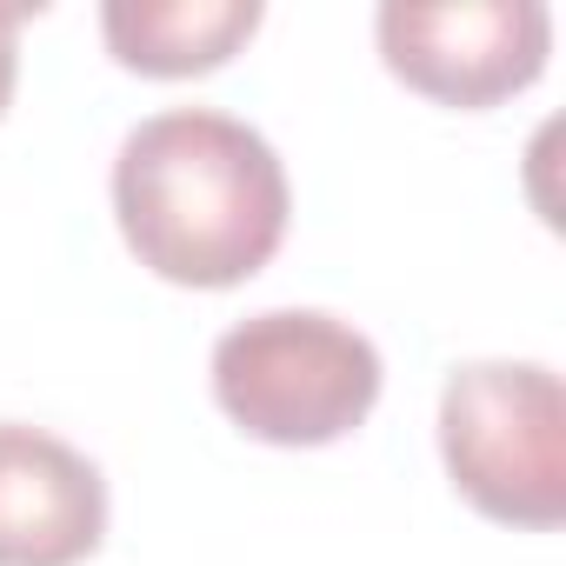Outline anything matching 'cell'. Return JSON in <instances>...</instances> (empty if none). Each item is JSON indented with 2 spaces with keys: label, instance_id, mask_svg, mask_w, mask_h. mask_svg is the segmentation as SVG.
I'll list each match as a JSON object with an SVG mask.
<instances>
[{
  "label": "cell",
  "instance_id": "3",
  "mask_svg": "<svg viewBox=\"0 0 566 566\" xmlns=\"http://www.w3.org/2000/svg\"><path fill=\"white\" fill-rule=\"evenodd\" d=\"M440 460L467 506L546 533L566 520V394L539 360H467L440 387Z\"/></svg>",
  "mask_w": 566,
  "mask_h": 566
},
{
  "label": "cell",
  "instance_id": "6",
  "mask_svg": "<svg viewBox=\"0 0 566 566\" xmlns=\"http://www.w3.org/2000/svg\"><path fill=\"white\" fill-rule=\"evenodd\" d=\"M260 28V0H107L101 34L120 67L187 81L233 61Z\"/></svg>",
  "mask_w": 566,
  "mask_h": 566
},
{
  "label": "cell",
  "instance_id": "2",
  "mask_svg": "<svg viewBox=\"0 0 566 566\" xmlns=\"http://www.w3.org/2000/svg\"><path fill=\"white\" fill-rule=\"evenodd\" d=\"M380 347L314 307H273L213 340L220 413L266 447H334L380 400Z\"/></svg>",
  "mask_w": 566,
  "mask_h": 566
},
{
  "label": "cell",
  "instance_id": "1",
  "mask_svg": "<svg viewBox=\"0 0 566 566\" xmlns=\"http://www.w3.org/2000/svg\"><path fill=\"white\" fill-rule=\"evenodd\" d=\"M287 167L220 107L147 114L114 154V220L134 260L174 287H240L287 240Z\"/></svg>",
  "mask_w": 566,
  "mask_h": 566
},
{
  "label": "cell",
  "instance_id": "5",
  "mask_svg": "<svg viewBox=\"0 0 566 566\" xmlns=\"http://www.w3.org/2000/svg\"><path fill=\"white\" fill-rule=\"evenodd\" d=\"M101 539V467L48 427L0 420V566H81Z\"/></svg>",
  "mask_w": 566,
  "mask_h": 566
},
{
  "label": "cell",
  "instance_id": "4",
  "mask_svg": "<svg viewBox=\"0 0 566 566\" xmlns=\"http://www.w3.org/2000/svg\"><path fill=\"white\" fill-rule=\"evenodd\" d=\"M374 34L394 81H407L440 107L480 114L546 74L553 14L539 0H460V8L387 0L374 14Z\"/></svg>",
  "mask_w": 566,
  "mask_h": 566
},
{
  "label": "cell",
  "instance_id": "7",
  "mask_svg": "<svg viewBox=\"0 0 566 566\" xmlns=\"http://www.w3.org/2000/svg\"><path fill=\"white\" fill-rule=\"evenodd\" d=\"M21 28H28V8H0V114H8L14 74H21Z\"/></svg>",
  "mask_w": 566,
  "mask_h": 566
}]
</instances>
